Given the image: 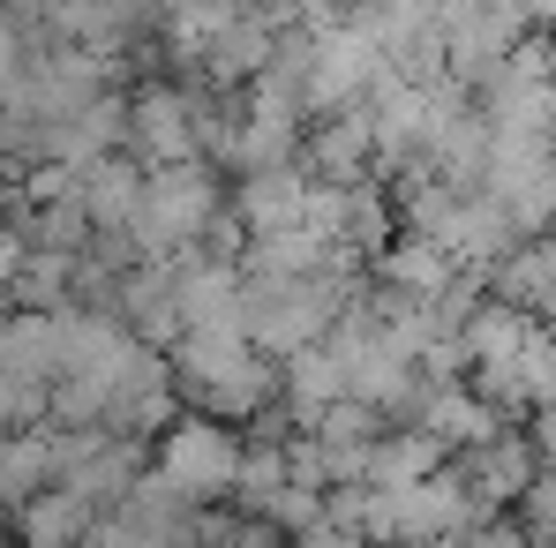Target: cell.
Instances as JSON below:
<instances>
[{"mask_svg": "<svg viewBox=\"0 0 556 548\" xmlns=\"http://www.w3.org/2000/svg\"><path fill=\"white\" fill-rule=\"evenodd\" d=\"M174 368H181V391L195 398V413H218V421H256V413H271V398H278V361L241 323L181 331Z\"/></svg>", "mask_w": 556, "mask_h": 548, "instance_id": "1", "label": "cell"}, {"mask_svg": "<svg viewBox=\"0 0 556 548\" xmlns=\"http://www.w3.org/2000/svg\"><path fill=\"white\" fill-rule=\"evenodd\" d=\"M354 271H308V278H271V271H241V331L286 361L301 346H316L339 323V301L354 293Z\"/></svg>", "mask_w": 556, "mask_h": 548, "instance_id": "2", "label": "cell"}, {"mask_svg": "<svg viewBox=\"0 0 556 548\" xmlns=\"http://www.w3.org/2000/svg\"><path fill=\"white\" fill-rule=\"evenodd\" d=\"M136 241L151 248V256H174V248H188V241H203L211 226H218V174L211 166H195V158H181V166H159L151 181L136 188Z\"/></svg>", "mask_w": 556, "mask_h": 548, "instance_id": "3", "label": "cell"}, {"mask_svg": "<svg viewBox=\"0 0 556 548\" xmlns=\"http://www.w3.org/2000/svg\"><path fill=\"white\" fill-rule=\"evenodd\" d=\"M159 473L181 488L188 504L233 496V481H241V436H233V421H218V413H188V421H166Z\"/></svg>", "mask_w": 556, "mask_h": 548, "instance_id": "4", "label": "cell"}, {"mask_svg": "<svg viewBox=\"0 0 556 548\" xmlns=\"http://www.w3.org/2000/svg\"><path fill=\"white\" fill-rule=\"evenodd\" d=\"M376 76H383V53H376V38L354 23V15H339V23H324V30H308V68H301L308 113L362 105Z\"/></svg>", "mask_w": 556, "mask_h": 548, "instance_id": "5", "label": "cell"}, {"mask_svg": "<svg viewBox=\"0 0 556 548\" xmlns=\"http://www.w3.org/2000/svg\"><path fill=\"white\" fill-rule=\"evenodd\" d=\"M444 466L459 473L473 519H489V511H511V504L527 496V481L542 473V444H534V429H496V436L466 444V451L444 458Z\"/></svg>", "mask_w": 556, "mask_h": 548, "instance_id": "6", "label": "cell"}, {"mask_svg": "<svg viewBox=\"0 0 556 548\" xmlns=\"http://www.w3.org/2000/svg\"><path fill=\"white\" fill-rule=\"evenodd\" d=\"M466 519H473V504H466L452 466H437V473L391 488V548H437V541H452Z\"/></svg>", "mask_w": 556, "mask_h": 548, "instance_id": "7", "label": "cell"}, {"mask_svg": "<svg viewBox=\"0 0 556 548\" xmlns=\"http://www.w3.org/2000/svg\"><path fill=\"white\" fill-rule=\"evenodd\" d=\"M128 143L151 158V166H181V158H195L203 143H195V105H188V91H151L136 98V113H128Z\"/></svg>", "mask_w": 556, "mask_h": 548, "instance_id": "8", "label": "cell"}, {"mask_svg": "<svg viewBox=\"0 0 556 548\" xmlns=\"http://www.w3.org/2000/svg\"><path fill=\"white\" fill-rule=\"evenodd\" d=\"M278 398H286V421L293 429H316V413L331 406V398H346V354L339 346H301V354H286L278 361Z\"/></svg>", "mask_w": 556, "mask_h": 548, "instance_id": "9", "label": "cell"}, {"mask_svg": "<svg viewBox=\"0 0 556 548\" xmlns=\"http://www.w3.org/2000/svg\"><path fill=\"white\" fill-rule=\"evenodd\" d=\"M278 53V15L271 8H241L211 46H203V68H211V84L218 91H233V84H249V76H264Z\"/></svg>", "mask_w": 556, "mask_h": 548, "instance_id": "10", "label": "cell"}, {"mask_svg": "<svg viewBox=\"0 0 556 548\" xmlns=\"http://www.w3.org/2000/svg\"><path fill=\"white\" fill-rule=\"evenodd\" d=\"M376 166V128H369V105H339L308 128V174L316 181H362Z\"/></svg>", "mask_w": 556, "mask_h": 548, "instance_id": "11", "label": "cell"}, {"mask_svg": "<svg viewBox=\"0 0 556 548\" xmlns=\"http://www.w3.org/2000/svg\"><path fill=\"white\" fill-rule=\"evenodd\" d=\"M308 166H293V158H278V166H249V181L233 195V218L249 226V233H278V226H301V203H308Z\"/></svg>", "mask_w": 556, "mask_h": 548, "instance_id": "12", "label": "cell"}, {"mask_svg": "<svg viewBox=\"0 0 556 548\" xmlns=\"http://www.w3.org/2000/svg\"><path fill=\"white\" fill-rule=\"evenodd\" d=\"M174 301H181V331H218V323H241V271L218 256V264H181L174 271Z\"/></svg>", "mask_w": 556, "mask_h": 548, "instance_id": "13", "label": "cell"}, {"mask_svg": "<svg viewBox=\"0 0 556 548\" xmlns=\"http://www.w3.org/2000/svg\"><path fill=\"white\" fill-rule=\"evenodd\" d=\"M444 458H452V451H444V444H437L429 429L399 421V429H383V436H369V451H362V481H369V488H406V481L437 473Z\"/></svg>", "mask_w": 556, "mask_h": 548, "instance_id": "14", "label": "cell"}, {"mask_svg": "<svg viewBox=\"0 0 556 548\" xmlns=\"http://www.w3.org/2000/svg\"><path fill=\"white\" fill-rule=\"evenodd\" d=\"M369 271L383 278V285H399V293H444L459 264H452V248H437L429 233H391L369 256Z\"/></svg>", "mask_w": 556, "mask_h": 548, "instance_id": "15", "label": "cell"}, {"mask_svg": "<svg viewBox=\"0 0 556 548\" xmlns=\"http://www.w3.org/2000/svg\"><path fill=\"white\" fill-rule=\"evenodd\" d=\"M459 339H466V354H473V361H511V354L534 339V316H527V308H511V301H496V293H481V301H473V316L459 323Z\"/></svg>", "mask_w": 556, "mask_h": 548, "instance_id": "16", "label": "cell"}, {"mask_svg": "<svg viewBox=\"0 0 556 548\" xmlns=\"http://www.w3.org/2000/svg\"><path fill=\"white\" fill-rule=\"evenodd\" d=\"M128 316L143 339H174L181 331V301H174V271H136L128 278Z\"/></svg>", "mask_w": 556, "mask_h": 548, "instance_id": "17", "label": "cell"}, {"mask_svg": "<svg viewBox=\"0 0 556 548\" xmlns=\"http://www.w3.org/2000/svg\"><path fill=\"white\" fill-rule=\"evenodd\" d=\"M91 534V504L84 496H46V504H30V541L38 548H68Z\"/></svg>", "mask_w": 556, "mask_h": 548, "instance_id": "18", "label": "cell"}, {"mask_svg": "<svg viewBox=\"0 0 556 548\" xmlns=\"http://www.w3.org/2000/svg\"><path fill=\"white\" fill-rule=\"evenodd\" d=\"M136 174L128 166H98L91 181H84V203H91V218H105V226H128L136 218Z\"/></svg>", "mask_w": 556, "mask_h": 548, "instance_id": "19", "label": "cell"}, {"mask_svg": "<svg viewBox=\"0 0 556 548\" xmlns=\"http://www.w3.org/2000/svg\"><path fill=\"white\" fill-rule=\"evenodd\" d=\"M0 354H8V368H23V375H46V368L68 361V354H61V331H53V323H15V331L0 339Z\"/></svg>", "mask_w": 556, "mask_h": 548, "instance_id": "20", "label": "cell"}, {"mask_svg": "<svg viewBox=\"0 0 556 548\" xmlns=\"http://www.w3.org/2000/svg\"><path fill=\"white\" fill-rule=\"evenodd\" d=\"M437 548H534V534L519 526V511H489V519H466L459 534Z\"/></svg>", "mask_w": 556, "mask_h": 548, "instance_id": "21", "label": "cell"}, {"mask_svg": "<svg viewBox=\"0 0 556 548\" xmlns=\"http://www.w3.org/2000/svg\"><path fill=\"white\" fill-rule=\"evenodd\" d=\"M256 519H271L278 534H301V526H316L324 519V488H308V481H286L271 504L256 511Z\"/></svg>", "mask_w": 556, "mask_h": 548, "instance_id": "22", "label": "cell"}, {"mask_svg": "<svg viewBox=\"0 0 556 548\" xmlns=\"http://www.w3.org/2000/svg\"><path fill=\"white\" fill-rule=\"evenodd\" d=\"M511 511H519V526L534 534V548H549V541H556V466H542V473L527 481V496H519Z\"/></svg>", "mask_w": 556, "mask_h": 548, "instance_id": "23", "label": "cell"}, {"mask_svg": "<svg viewBox=\"0 0 556 548\" xmlns=\"http://www.w3.org/2000/svg\"><path fill=\"white\" fill-rule=\"evenodd\" d=\"M38 481H46V444H0V488L8 496H23Z\"/></svg>", "mask_w": 556, "mask_h": 548, "instance_id": "24", "label": "cell"}, {"mask_svg": "<svg viewBox=\"0 0 556 548\" xmlns=\"http://www.w3.org/2000/svg\"><path fill=\"white\" fill-rule=\"evenodd\" d=\"M91 548H166V541H159L143 519H128V511H121L113 526H98V534H91Z\"/></svg>", "mask_w": 556, "mask_h": 548, "instance_id": "25", "label": "cell"}, {"mask_svg": "<svg viewBox=\"0 0 556 548\" xmlns=\"http://www.w3.org/2000/svg\"><path fill=\"white\" fill-rule=\"evenodd\" d=\"M534 23H549V30H556V0H534Z\"/></svg>", "mask_w": 556, "mask_h": 548, "instance_id": "26", "label": "cell"}, {"mask_svg": "<svg viewBox=\"0 0 556 548\" xmlns=\"http://www.w3.org/2000/svg\"><path fill=\"white\" fill-rule=\"evenodd\" d=\"M542 143H549V158H556V113H549V128H542Z\"/></svg>", "mask_w": 556, "mask_h": 548, "instance_id": "27", "label": "cell"}]
</instances>
